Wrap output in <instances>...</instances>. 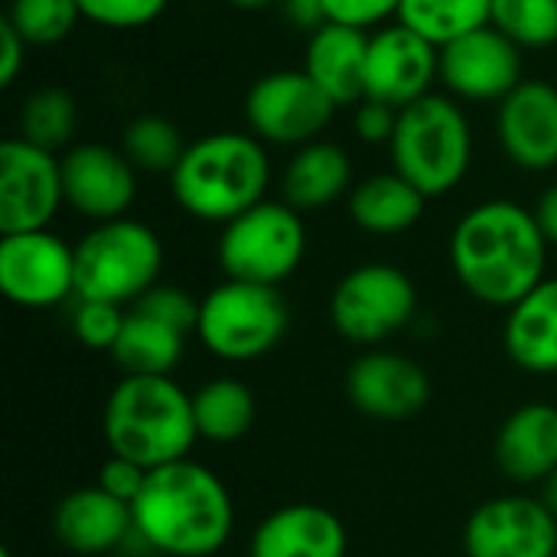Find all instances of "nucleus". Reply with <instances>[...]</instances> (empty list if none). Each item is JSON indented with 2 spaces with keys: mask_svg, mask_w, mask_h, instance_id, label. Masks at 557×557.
Instances as JSON below:
<instances>
[{
  "mask_svg": "<svg viewBox=\"0 0 557 557\" xmlns=\"http://www.w3.org/2000/svg\"><path fill=\"white\" fill-rule=\"evenodd\" d=\"M548 248L532 209L512 199H486L454 225L450 268L473 300L512 310L545 281Z\"/></svg>",
  "mask_w": 557,
  "mask_h": 557,
  "instance_id": "nucleus-1",
  "label": "nucleus"
},
{
  "mask_svg": "<svg viewBox=\"0 0 557 557\" xmlns=\"http://www.w3.org/2000/svg\"><path fill=\"white\" fill-rule=\"evenodd\" d=\"M131 512L134 539L163 557H215L235 529L228 486L189 457L150 470Z\"/></svg>",
  "mask_w": 557,
  "mask_h": 557,
  "instance_id": "nucleus-2",
  "label": "nucleus"
},
{
  "mask_svg": "<svg viewBox=\"0 0 557 557\" xmlns=\"http://www.w3.org/2000/svg\"><path fill=\"white\" fill-rule=\"evenodd\" d=\"M271 157L251 131H215L186 147L170 173L173 202L196 222L228 225L268 199Z\"/></svg>",
  "mask_w": 557,
  "mask_h": 557,
  "instance_id": "nucleus-3",
  "label": "nucleus"
},
{
  "mask_svg": "<svg viewBox=\"0 0 557 557\" xmlns=\"http://www.w3.org/2000/svg\"><path fill=\"white\" fill-rule=\"evenodd\" d=\"M101 431L114 457L144 470L186 460L199 441L193 395L173 375H124L104 401Z\"/></svg>",
  "mask_w": 557,
  "mask_h": 557,
  "instance_id": "nucleus-4",
  "label": "nucleus"
},
{
  "mask_svg": "<svg viewBox=\"0 0 557 557\" xmlns=\"http://www.w3.org/2000/svg\"><path fill=\"white\" fill-rule=\"evenodd\" d=\"M392 170L401 173L428 199L454 193L473 163V127L467 111L450 95H424L398 111V127L388 144Z\"/></svg>",
  "mask_w": 557,
  "mask_h": 557,
  "instance_id": "nucleus-5",
  "label": "nucleus"
},
{
  "mask_svg": "<svg viewBox=\"0 0 557 557\" xmlns=\"http://www.w3.org/2000/svg\"><path fill=\"white\" fill-rule=\"evenodd\" d=\"M163 242L137 219L91 225L75 245V297L134 307L160 284Z\"/></svg>",
  "mask_w": 557,
  "mask_h": 557,
  "instance_id": "nucleus-6",
  "label": "nucleus"
},
{
  "mask_svg": "<svg viewBox=\"0 0 557 557\" xmlns=\"http://www.w3.org/2000/svg\"><path fill=\"white\" fill-rule=\"evenodd\" d=\"M290 307L281 287L222 281L199 300L196 339L222 362H255L281 346Z\"/></svg>",
  "mask_w": 557,
  "mask_h": 557,
  "instance_id": "nucleus-7",
  "label": "nucleus"
},
{
  "mask_svg": "<svg viewBox=\"0 0 557 557\" xmlns=\"http://www.w3.org/2000/svg\"><path fill=\"white\" fill-rule=\"evenodd\" d=\"M219 268L228 281L281 287L307 255V225L284 199H264L222 225Z\"/></svg>",
  "mask_w": 557,
  "mask_h": 557,
  "instance_id": "nucleus-8",
  "label": "nucleus"
},
{
  "mask_svg": "<svg viewBox=\"0 0 557 557\" xmlns=\"http://www.w3.org/2000/svg\"><path fill=\"white\" fill-rule=\"evenodd\" d=\"M414 281L388 261H369L339 277L330 294L333 330L356 346H382L418 317Z\"/></svg>",
  "mask_w": 557,
  "mask_h": 557,
  "instance_id": "nucleus-9",
  "label": "nucleus"
},
{
  "mask_svg": "<svg viewBox=\"0 0 557 557\" xmlns=\"http://www.w3.org/2000/svg\"><path fill=\"white\" fill-rule=\"evenodd\" d=\"M336 104L304 69L261 75L245 95V124L261 144L304 147L326 134Z\"/></svg>",
  "mask_w": 557,
  "mask_h": 557,
  "instance_id": "nucleus-10",
  "label": "nucleus"
},
{
  "mask_svg": "<svg viewBox=\"0 0 557 557\" xmlns=\"http://www.w3.org/2000/svg\"><path fill=\"white\" fill-rule=\"evenodd\" d=\"M62 206V157L7 137L0 144V235L49 228Z\"/></svg>",
  "mask_w": 557,
  "mask_h": 557,
  "instance_id": "nucleus-11",
  "label": "nucleus"
},
{
  "mask_svg": "<svg viewBox=\"0 0 557 557\" xmlns=\"http://www.w3.org/2000/svg\"><path fill=\"white\" fill-rule=\"evenodd\" d=\"M0 290L23 310L62 307L75 297V245L49 228L0 235Z\"/></svg>",
  "mask_w": 557,
  "mask_h": 557,
  "instance_id": "nucleus-12",
  "label": "nucleus"
},
{
  "mask_svg": "<svg viewBox=\"0 0 557 557\" xmlns=\"http://www.w3.org/2000/svg\"><path fill=\"white\" fill-rule=\"evenodd\" d=\"M525 52L493 23L441 49V82L450 98L490 104L512 95L525 78Z\"/></svg>",
  "mask_w": 557,
  "mask_h": 557,
  "instance_id": "nucleus-13",
  "label": "nucleus"
},
{
  "mask_svg": "<svg viewBox=\"0 0 557 557\" xmlns=\"http://www.w3.org/2000/svg\"><path fill=\"white\" fill-rule=\"evenodd\" d=\"M467 557H557V519L539 496H493L463 525Z\"/></svg>",
  "mask_w": 557,
  "mask_h": 557,
  "instance_id": "nucleus-14",
  "label": "nucleus"
},
{
  "mask_svg": "<svg viewBox=\"0 0 557 557\" xmlns=\"http://www.w3.org/2000/svg\"><path fill=\"white\" fill-rule=\"evenodd\" d=\"M441 78V49L408 29L405 23H385L369 33L366 49V98L382 101L395 111L431 95Z\"/></svg>",
  "mask_w": 557,
  "mask_h": 557,
  "instance_id": "nucleus-15",
  "label": "nucleus"
},
{
  "mask_svg": "<svg viewBox=\"0 0 557 557\" xmlns=\"http://www.w3.org/2000/svg\"><path fill=\"white\" fill-rule=\"evenodd\" d=\"M137 166L124 157L121 147L85 140L62 153L65 206L95 225L124 219L137 199Z\"/></svg>",
  "mask_w": 557,
  "mask_h": 557,
  "instance_id": "nucleus-16",
  "label": "nucleus"
},
{
  "mask_svg": "<svg viewBox=\"0 0 557 557\" xmlns=\"http://www.w3.org/2000/svg\"><path fill=\"white\" fill-rule=\"evenodd\" d=\"M346 395L352 408L372 421H411L431 401V379L424 366L392 349H369L356 356L346 372Z\"/></svg>",
  "mask_w": 557,
  "mask_h": 557,
  "instance_id": "nucleus-17",
  "label": "nucleus"
},
{
  "mask_svg": "<svg viewBox=\"0 0 557 557\" xmlns=\"http://www.w3.org/2000/svg\"><path fill=\"white\" fill-rule=\"evenodd\" d=\"M496 137L509 163L529 173H548L557 166V85L545 78H525L512 95L499 101Z\"/></svg>",
  "mask_w": 557,
  "mask_h": 557,
  "instance_id": "nucleus-18",
  "label": "nucleus"
},
{
  "mask_svg": "<svg viewBox=\"0 0 557 557\" xmlns=\"http://www.w3.org/2000/svg\"><path fill=\"white\" fill-rule=\"evenodd\" d=\"M343 519L317 503H290L268 512L248 542V557H346Z\"/></svg>",
  "mask_w": 557,
  "mask_h": 557,
  "instance_id": "nucleus-19",
  "label": "nucleus"
},
{
  "mask_svg": "<svg viewBox=\"0 0 557 557\" xmlns=\"http://www.w3.org/2000/svg\"><path fill=\"white\" fill-rule=\"evenodd\" d=\"M493 460L499 473L519 486H542L557 470V408L529 401L516 408L496 431Z\"/></svg>",
  "mask_w": 557,
  "mask_h": 557,
  "instance_id": "nucleus-20",
  "label": "nucleus"
},
{
  "mask_svg": "<svg viewBox=\"0 0 557 557\" xmlns=\"http://www.w3.org/2000/svg\"><path fill=\"white\" fill-rule=\"evenodd\" d=\"M52 535L72 555H108L134 535V512L101 486H85L55 506Z\"/></svg>",
  "mask_w": 557,
  "mask_h": 557,
  "instance_id": "nucleus-21",
  "label": "nucleus"
},
{
  "mask_svg": "<svg viewBox=\"0 0 557 557\" xmlns=\"http://www.w3.org/2000/svg\"><path fill=\"white\" fill-rule=\"evenodd\" d=\"M366 49L369 33L323 23L307 36L304 72L330 95L336 108H356L366 98Z\"/></svg>",
  "mask_w": 557,
  "mask_h": 557,
  "instance_id": "nucleus-22",
  "label": "nucleus"
},
{
  "mask_svg": "<svg viewBox=\"0 0 557 557\" xmlns=\"http://www.w3.org/2000/svg\"><path fill=\"white\" fill-rule=\"evenodd\" d=\"M352 193V160L333 140H313L290 153L281 170V199L304 212H323Z\"/></svg>",
  "mask_w": 557,
  "mask_h": 557,
  "instance_id": "nucleus-23",
  "label": "nucleus"
},
{
  "mask_svg": "<svg viewBox=\"0 0 557 557\" xmlns=\"http://www.w3.org/2000/svg\"><path fill=\"white\" fill-rule=\"evenodd\" d=\"M503 346L522 372L557 375V277H545L506 310Z\"/></svg>",
  "mask_w": 557,
  "mask_h": 557,
  "instance_id": "nucleus-24",
  "label": "nucleus"
},
{
  "mask_svg": "<svg viewBox=\"0 0 557 557\" xmlns=\"http://www.w3.org/2000/svg\"><path fill=\"white\" fill-rule=\"evenodd\" d=\"M424 206H428V196L414 189L395 170L372 173L359 180L349 193V219L356 222V228L379 235V238L411 232L421 222Z\"/></svg>",
  "mask_w": 557,
  "mask_h": 557,
  "instance_id": "nucleus-25",
  "label": "nucleus"
},
{
  "mask_svg": "<svg viewBox=\"0 0 557 557\" xmlns=\"http://www.w3.org/2000/svg\"><path fill=\"white\" fill-rule=\"evenodd\" d=\"M186 333L127 307L124 330L111 349V359L124 375H173L186 356Z\"/></svg>",
  "mask_w": 557,
  "mask_h": 557,
  "instance_id": "nucleus-26",
  "label": "nucleus"
},
{
  "mask_svg": "<svg viewBox=\"0 0 557 557\" xmlns=\"http://www.w3.org/2000/svg\"><path fill=\"white\" fill-rule=\"evenodd\" d=\"M193 418L199 441L235 444L258 421L255 392L238 379H212L193 395Z\"/></svg>",
  "mask_w": 557,
  "mask_h": 557,
  "instance_id": "nucleus-27",
  "label": "nucleus"
},
{
  "mask_svg": "<svg viewBox=\"0 0 557 557\" xmlns=\"http://www.w3.org/2000/svg\"><path fill=\"white\" fill-rule=\"evenodd\" d=\"M395 20L444 49L447 42L493 23V0H401Z\"/></svg>",
  "mask_w": 557,
  "mask_h": 557,
  "instance_id": "nucleus-28",
  "label": "nucleus"
},
{
  "mask_svg": "<svg viewBox=\"0 0 557 557\" xmlns=\"http://www.w3.org/2000/svg\"><path fill=\"white\" fill-rule=\"evenodd\" d=\"M16 127H20L16 137L36 144L42 150H52V153L69 150L75 127H78V104H75L72 91H65L59 85H42L23 98Z\"/></svg>",
  "mask_w": 557,
  "mask_h": 557,
  "instance_id": "nucleus-29",
  "label": "nucleus"
},
{
  "mask_svg": "<svg viewBox=\"0 0 557 557\" xmlns=\"http://www.w3.org/2000/svg\"><path fill=\"white\" fill-rule=\"evenodd\" d=\"M186 140L180 127L163 114H137L124 124L121 150L137 166V173H173L180 157L186 153Z\"/></svg>",
  "mask_w": 557,
  "mask_h": 557,
  "instance_id": "nucleus-30",
  "label": "nucleus"
},
{
  "mask_svg": "<svg viewBox=\"0 0 557 557\" xmlns=\"http://www.w3.org/2000/svg\"><path fill=\"white\" fill-rule=\"evenodd\" d=\"M26 42L29 49L59 46L82 20V10L75 0H10L3 16Z\"/></svg>",
  "mask_w": 557,
  "mask_h": 557,
  "instance_id": "nucleus-31",
  "label": "nucleus"
},
{
  "mask_svg": "<svg viewBox=\"0 0 557 557\" xmlns=\"http://www.w3.org/2000/svg\"><path fill=\"white\" fill-rule=\"evenodd\" d=\"M493 26L522 52L557 46V0H493Z\"/></svg>",
  "mask_w": 557,
  "mask_h": 557,
  "instance_id": "nucleus-32",
  "label": "nucleus"
},
{
  "mask_svg": "<svg viewBox=\"0 0 557 557\" xmlns=\"http://www.w3.org/2000/svg\"><path fill=\"white\" fill-rule=\"evenodd\" d=\"M82 10V20L114 29V33H131L157 23L173 0H75Z\"/></svg>",
  "mask_w": 557,
  "mask_h": 557,
  "instance_id": "nucleus-33",
  "label": "nucleus"
},
{
  "mask_svg": "<svg viewBox=\"0 0 557 557\" xmlns=\"http://www.w3.org/2000/svg\"><path fill=\"white\" fill-rule=\"evenodd\" d=\"M124 317L127 307L117 304H104V300H78L75 297V310H72V333L85 349L95 352H111L121 330H124Z\"/></svg>",
  "mask_w": 557,
  "mask_h": 557,
  "instance_id": "nucleus-34",
  "label": "nucleus"
},
{
  "mask_svg": "<svg viewBox=\"0 0 557 557\" xmlns=\"http://www.w3.org/2000/svg\"><path fill=\"white\" fill-rule=\"evenodd\" d=\"M134 310H144L150 313L153 320L186 333V336H196V323H199V300L183 290V287H173V284H157L150 287L137 304Z\"/></svg>",
  "mask_w": 557,
  "mask_h": 557,
  "instance_id": "nucleus-35",
  "label": "nucleus"
},
{
  "mask_svg": "<svg viewBox=\"0 0 557 557\" xmlns=\"http://www.w3.org/2000/svg\"><path fill=\"white\" fill-rule=\"evenodd\" d=\"M398 7H401V0H323L330 23L352 26L362 33L385 26L392 16H398Z\"/></svg>",
  "mask_w": 557,
  "mask_h": 557,
  "instance_id": "nucleus-36",
  "label": "nucleus"
},
{
  "mask_svg": "<svg viewBox=\"0 0 557 557\" xmlns=\"http://www.w3.org/2000/svg\"><path fill=\"white\" fill-rule=\"evenodd\" d=\"M147 473H150V470H144L140 463L111 454V457L104 460V467L98 470V483H95V486H101L108 496H114V499L134 506V499L140 496V490H144V483H147Z\"/></svg>",
  "mask_w": 557,
  "mask_h": 557,
  "instance_id": "nucleus-37",
  "label": "nucleus"
},
{
  "mask_svg": "<svg viewBox=\"0 0 557 557\" xmlns=\"http://www.w3.org/2000/svg\"><path fill=\"white\" fill-rule=\"evenodd\" d=\"M395 127H398V111L382 101L362 98L352 108V131L366 144H392Z\"/></svg>",
  "mask_w": 557,
  "mask_h": 557,
  "instance_id": "nucleus-38",
  "label": "nucleus"
},
{
  "mask_svg": "<svg viewBox=\"0 0 557 557\" xmlns=\"http://www.w3.org/2000/svg\"><path fill=\"white\" fill-rule=\"evenodd\" d=\"M0 49H3V59H0V85L10 88V85L20 78L23 65H26L29 42H26L7 20H0Z\"/></svg>",
  "mask_w": 557,
  "mask_h": 557,
  "instance_id": "nucleus-39",
  "label": "nucleus"
},
{
  "mask_svg": "<svg viewBox=\"0 0 557 557\" xmlns=\"http://www.w3.org/2000/svg\"><path fill=\"white\" fill-rule=\"evenodd\" d=\"M281 10L290 20V26L304 29L307 36L317 33L323 23H330L326 10H323V0H281Z\"/></svg>",
  "mask_w": 557,
  "mask_h": 557,
  "instance_id": "nucleus-40",
  "label": "nucleus"
},
{
  "mask_svg": "<svg viewBox=\"0 0 557 557\" xmlns=\"http://www.w3.org/2000/svg\"><path fill=\"white\" fill-rule=\"evenodd\" d=\"M532 212H535L539 228L545 232L548 245H557V183H552V186L539 196V202H535Z\"/></svg>",
  "mask_w": 557,
  "mask_h": 557,
  "instance_id": "nucleus-41",
  "label": "nucleus"
},
{
  "mask_svg": "<svg viewBox=\"0 0 557 557\" xmlns=\"http://www.w3.org/2000/svg\"><path fill=\"white\" fill-rule=\"evenodd\" d=\"M539 499L548 506V512H552V516L557 519V470L552 473V476H548V480H545V483H542V493H539Z\"/></svg>",
  "mask_w": 557,
  "mask_h": 557,
  "instance_id": "nucleus-42",
  "label": "nucleus"
},
{
  "mask_svg": "<svg viewBox=\"0 0 557 557\" xmlns=\"http://www.w3.org/2000/svg\"><path fill=\"white\" fill-rule=\"evenodd\" d=\"M225 3L235 7V10H264V7H274L281 0H225Z\"/></svg>",
  "mask_w": 557,
  "mask_h": 557,
  "instance_id": "nucleus-43",
  "label": "nucleus"
},
{
  "mask_svg": "<svg viewBox=\"0 0 557 557\" xmlns=\"http://www.w3.org/2000/svg\"><path fill=\"white\" fill-rule=\"evenodd\" d=\"M0 557H13V555H10V552H0Z\"/></svg>",
  "mask_w": 557,
  "mask_h": 557,
  "instance_id": "nucleus-44",
  "label": "nucleus"
},
{
  "mask_svg": "<svg viewBox=\"0 0 557 557\" xmlns=\"http://www.w3.org/2000/svg\"><path fill=\"white\" fill-rule=\"evenodd\" d=\"M215 557H222V555H215Z\"/></svg>",
  "mask_w": 557,
  "mask_h": 557,
  "instance_id": "nucleus-45",
  "label": "nucleus"
}]
</instances>
